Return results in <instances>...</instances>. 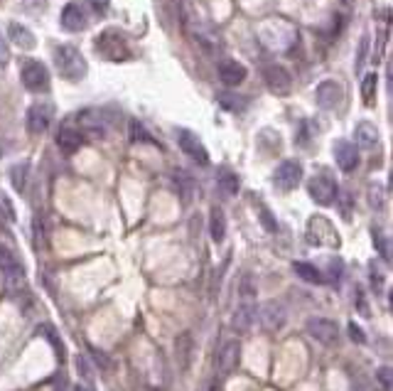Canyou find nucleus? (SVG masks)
<instances>
[{
  "label": "nucleus",
  "mask_w": 393,
  "mask_h": 391,
  "mask_svg": "<svg viewBox=\"0 0 393 391\" xmlns=\"http://www.w3.org/2000/svg\"><path fill=\"white\" fill-rule=\"evenodd\" d=\"M54 64H57V71L61 74V79L66 81H79L86 76V59L81 57L79 49L74 47V45H59V47L54 49Z\"/></svg>",
  "instance_id": "nucleus-1"
},
{
  "label": "nucleus",
  "mask_w": 393,
  "mask_h": 391,
  "mask_svg": "<svg viewBox=\"0 0 393 391\" xmlns=\"http://www.w3.org/2000/svg\"><path fill=\"white\" fill-rule=\"evenodd\" d=\"M94 49L98 57H103V59H108V62L131 59V45H128V40L113 28H108V30H103L101 35H96Z\"/></svg>",
  "instance_id": "nucleus-2"
},
{
  "label": "nucleus",
  "mask_w": 393,
  "mask_h": 391,
  "mask_svg": "<svg viewBox=\"0 0 393 391\" xmlns=\"http://www.w3.org/2000/svg\"><path fill=\"white\" fill-rule=\"evenodd\" d=\"M20 79H23L25 89L35 91V94L49 89V71H47V66L37 59H25L23 64H20Z\"/></svg>",
  "instance_id": "nucleus-3"
},
{
  "label": "nucleus",
  "mask_w": 393,
  "mask_h": 391,
  "mask_svg": "<svg viewBox=\"0 0 393 391\" xmlns=\"http://www.w3.org/2000/svg\"><path fill=\"white\" fill-rule=\"evenodd\" d=\"M0 274H3V281L10 291L18 288L25 279V266L20 264V259L13 254V249H8V246H0Z\"/></svg>",
  "instance_id": "nucleus-4"
},
{
  "label": "nucleus",
  "mask_w": 393,
  "mask_h": 391,
  "mask_svg": "<svg viewBox=\"0 0 393 391\" xmlns=\"http://www.w3.org/2000/svg\"><path fill=\"white\" fill-rule=\"evenodd\" d=\"M177 143H180V151H184V156L192 158L196 165H201V168L209 165V153H206L204 143H201L189 128H180Z\"/></svg>",
  "instance_id": "nucleus-5"
},
{
  "label": "nucleus",
  "mask_w": 393,
  "mask_h": 391,
  "mask_svg": "<svg viewBox=\"0 0 393 391\" xmlns=\"http://www.w3.org/2000/svg\"><path fill=\"white\" fill-rule=\"evenodd\" d=\"M307 192L315 202L322 204V207H327V204H332L334 199H337L339 187L332 177H327V175H315V177L307 182Z\"/></svg>",
  "instance_id": "nucleus-6"
},
{
  "label": "nucleus",
  "mask_w": 393,
  "mask_h": 391,
  "mask_svg": "<svg viewBox=\"0 0 393 391\" xmlns=\"http://www.w3.org/2000/svg\"><path fill=\"white\" fill-rule=\"evenodd\" d=\"M307 335L312 339H317L319 344H334L339 337V327L334 320H329V317H310L307 320Z\"/></svg>",
  "instance_id": "nucleus-7"
},
{
  "label": "nucleus",
  "mask_w": 393,
  "mask_h": 391,
  "mask_svg": "<svg viewBox=\"0 0 393 391\" xmlns=\"http://www.w3.org/2000/svg\"><path fill=\"white\" fill-rule=\"evenodd\" d=\"M300 180H303V165H300L298 161H283L281 165H278L276 175H273V182H276L278 189H283V192H293L300 185Z\"/></svg>",
  "instance_id": "nucleus-8"
},
{
  "label": "nucleus",
  "mask_w": 393,
  "mask_h": 391,
  "mask_svg": "<svg viewBox=\"0 0 393 391\" xmlns=\"http://www.w3.org/2000/svg\"><path fill=\"white\" fill-rule=\"evenodd\" d=\"M256 315L261 317V325L266 327L268 332H278L288 320V313L283 308V303L278 300H268L261 305V310H256Z\"/></svg>",
  "instance_id": "nucleus-9"
},
{
  "label": "nucleus",
  "mask_w": 393,
  "mask_h": 391,
  "mask_svg": "<svg viewBox=\"0 0 393 391\" xmlns=\"http://www.w3.org/2000/svg\"><path fill=\"white\" fill-rule=\"evenodd\" d=\"M239 359H241V347L236 339H229V342H224L219 347V352H216V372L221 374V377H226V374H231L236 367H239Z\"/></svg>",
  "instance_id": "nucleus-10"
},
{
  "label": "nucleus",
  "mask_w": 393,
  "mask_h": 391,
  "mask_svg": "<svg viewBox=\"0 0 393 391\" xmlns=\"http://www.w3.org/2000/svg\"><path fill=\"white\" fill-rule=\"evenodd\" d=\"M342 96H344L342 86H339L337 81H332V79L319 81L317 89H315V99H317V106H319V109H324V111L337 109V106L342 104Z\"/></svg>",
  "instance_id": "nucleus-11"
},
{
  "label": "nucleus",
  "mask_w": 393,
  "mask_h": 391,
  "mask_svg": "<svg viewBox=\"0 0 393 391\" xmlns=\"http://www.w3.org/2000/svg\"><path fill=\"white\" fill-rule=\"evenodd\" d=\"M312 222H315V226L307 224V239H310V244H317V246H322V244L339 246V236L334 234L332 224H329L327 219H324V217H312Z\"/></svg>",
  "instance_id": "nucleus-12"
},
{
  "label": "nucleus",
  "mask_w": 393,
  "mask_h": 391,
  "mask_svg": "<svg viewBox=\"0 0 393 391\" xmlns=\"http://www.w3.org/2000/svg\"><path fill=\"white\" fill-rule=\"evenodd\" d=\"M263 79H266L268 89H271L273 94H288L293 86L291 74H288L286 66H281V64H268L266 69H263Z\"/></svg>",
  "instance_id": "nucleus-13"
},
{
  "label": "nucleus",
  "mask_w": 393,
  "mask_h": 391,
  "mask_svg": "<svg viewBox=\"0 0 393 391\" xmlns=\"http://www.w3.org/2000/svg\"><path fill=\"white\" fill-rule=\"evenodd\" d=\"M25 123H28V131L33 133V136H42V133L49 128V123H52L49 106H42V104L30 106L28 116H25Z\"/></svg>",
  "instance_id": "nucleus-14"
},
{
  "label": "nucleus",
  "mask_w": 393,
  "mask_h": 391,
  "mask_svg": "<svg viewBox=\"0 0 393 391\" xmlns=\"http://www.w3.org/2000/svg\"><path fill=\"white\" fill-rule=\"evenodd\" d=\"M59 23H61V28L69 30V33H81V30L86 28L84 8H81L79 3H66L64 8H61Z\"/></svg>",
  "instance_id": "nucleus-15"
},
{
  "label": "nucleus",
  "mask_w": 393,
  "mask_h": 391,
  "mask_svg": "<svg viewBox=\"0 0 393 391\" xmlns=\"http://www.w3.org/2000/svg\"><path fill=\"white\" fill-rule=\"evenodd\" d=\"M334 161H337L339 170L344 173H351L359 165V151L351 141H337L334 143Z\"/></svg>",
  "instance_id": "nucleus-16"
},
{
  "label": "nucleus",
  "mask_w": 393,
  "mask_h": 391,
  "mask_svg": "<svg viewBox=\"0 0 393 391\" xmlns=\"http://www.w3.org/2000/svg\"><path fill=\"white\" fill-rule=\"evenodd\" d=\"M354 133H356V148H361V151H374L379 146V131H376L374 123L359 121L354 126Z\"/></svg>",
  "instance_id": "nucleus-17"
},
{
  "label": "nucleus",
  "mask_w": 393,
  "mask_h": 391,
  "mask_svg": "<svg viewBox=\"0 0 393 391\" xmlns=\"http://www.w3.org/2000/svg\"><path fill=\"white\" fill-rule=\"evenodd\" d=\"M256 310H258V308L253 305L251 300H246L244 305H239L234 310V317H231V327H234L236 332H248L253 327V322H256Z\"/></svg>",
  "instance_id": "nucleus-18"
},
{
  "label": "nucleus",
  "mask_w": 393,
  "mask_h": 391,
  "mask_svg": "<svg viewBox=\"0 0 393 391\" xmlns=\"http://www.w3.org/2000/svg\"><path fill=\"white\" fill-rule=\"evenodd\" d=\"M219 79L224 81L226 86H239V84H244V79H246V66L239 64V62H234V59L221 62V64H219Z\"/></svg>",
  "instance_id": "nucleus-19"
},
{
  "label": "nucleus",
  "mask_w": 393,
  "mask_h": 391,
  "mask_svg": "<svg viewBox=\"0 0 393 391\" xmlns=\"http://www.w3.org/2000/svg\"><path fill=\"white\" fill-rule=\"evenodd\" d=\"M8 37L13 40V42L18 45L20 49H25V52L35 49V45H37L35 35L30 33V30L25 28V25H20V23H10V25H8Z\"/></svg>",
  "instance_id": "nucleus-20"
},
{
  "label": "nucleus",
  "mask_w": 393,
  "mask_h": 391,
  "mask_svg": "<svg viewBox=\"0 0 393 391\" xmlns=\"http://www.w3.org/2000/svg\"><path fill=\"white\" fill-rule=\"evenodd\" d=\"M54 143L59 151H64L71 156V153H76L81 148V133L74 131V128H59L54 136Z\"/></svg>",
  "instance_id": "nucleus-21"
},
{
  "label": "nucleus",
  "mask_w": 393,
  "mask_h": 391,
  "mask_svg": "<svg viewBox=\"0 0 393 391\" xmlns=\"http://www.w3.org/2000/svg\"><path fill=\"white\" fill-rule=\"evenodd\" d=\"M175 352H177L180 369H187L189 362H192V352H194V339L189 332H182V335L175 339Z\"/></svg>",
  "instance_id": "nucleus-22"
},
{
  "label": "nucleus",
  "mask_w": 393,
  "mask_h": 391,
  "mask_svg": "<svg viewBox=\"0 0 393 391\" xmlns=\"http://www.w3.org/2000/svg\"><path fill=\"white\" fill-rule=\"evenodd\" d=\"M216 187H219L221 197H234V194L239 192L241 182L231 170L224 168V170H219V175H216Z\"/></svg>",
  "instance_id": "nucleus-23"
},
{
  "label": "nucleus",
  "mask_w": 393,
  "mask_h": 391,
  "mask_svg": "<svg viewBox=\"0 0 393 391\" xmlns=\"http://www.w3.org/2000/svg\"><path fill=\"white\" fill-rule=\"evenodd\" d=\"M209 234H211V241H216V244H221L226 236V217L219 207H211L209 212Z\"/></svg>",
  "instance_id": "nucleus-24"
},
{
  "label": "nucleus",
  "mask_w": 393,
  "mask_h": 391,
  "mask_svg": "<svg viewBox=\"0 0 393 391\" xmlns=\"http://www.w3.org/2000/svg\"><path fill=\"white\" fill-rule=\"evenodd\" d=\"M76 118H79V123L86 128V131L96 133V136H103V131H106V123H103L101 113H96V111H91V109H84Z\"/></svg>",
  "instance_id": "nucleus-25"
},
{
  "label": "nucleus",
  "mask_w": 393,
  "mask_h": 391,
  "mask_svg": "<svg viewBox=\"0 0 393 391\" xmlns=\"http://www.w3.org/2000/svg\"><path fill=\"white\" fill-rule=\"evenodd\" d=\"M293 271L298 274V279H303V281H307V283H324L322 271H319L317 266L307 264V261H295Z\"/></svg>",
  "instance_id": "nucleus-26"
},
{
  "label": "nucleus",
  "mask_w": 393,
  "mask_h": 391,
  "mask_svg": "<svg viewBox=\"0 0 393 391\" xmlns=\"http://www.w3.org/2000/svg\"><path fill=\"white\" fill-rule=\"evenodd\" d=\"M172 187H175V192L182 197V202H187V199L192 197L194 182L182 173V170H175V173H172Z\"/></svg>",
  "instance_id": "nucleus-27"
},
{
  "label": "nucleus",
  "mask_w": 393,
  "mask_h": 391,
  "mask_svg": "<svg viewBox=\"0 0 393 391\" xmlns=\"http://www.w3.org/2000/svg\"><path fill=\"white\" fill-rule=\"evenodd\" d=\"M219 104L224 106L226 111L239 113V111H244L246 106H248V99H244V96L231 94V91H221V94H219Z\"/></svg>",
  "instance_id": "nucleus-28"
},
{
  "label": "nucleus",
  "mask_w": 393,
  "mask_h": 391,
  "mask_svg": "<svg viewBox=\"0 0 393 391\" xmlns=\"http://www.w3.org/2000/svg\"><path fill=\"white\" fill-rule=\"evenodd\" d=\"M28 175H30V163H18V165L10 170V180H13V187L18 192L28 189Z\"/></svg>",
  "instance_id": "nucleus-29"
},
{
  "label": "nucleus",
  "mask_w": 393,
  "mask_h": 391,
  "mask_svg": "<svg viewBox=\"0 0 393 391\" xmlns=\"http://www.w3.org/2000/svg\"><path fill=\"white\" fill-rule=\"evenodd\" d=\"M37 332H40V335H42L45 339H47V342L52 344V347H54L57 357L64 359V344H61V339L57 337V330H54V327H52V325H40V327H37Z\"/></svg>",
  "instance_id": "nucleus-30"
},
{
  "label": "nucleus",
  "mask_w": 393,
  "mask_h": 391,
  "mask_svg": "<svg viewBox=\"0 0 393 391\" xmlns=\"http://www.w3.org/2000/svg\"><path fill=\"white\" fill-rule=\"evenodd\" d=\"M376 86H379V76H376V74H366L364 81H361V99H364L366 104L374 99Z\"/></svg>",
  "instance_id": "nucleus-31"
},
{
  "label": "nucleus",
  "mask_w": 393,
  "mask_h": 391,
  "mask_svg": "<svg viewBox=\"0 0 393 391\" xmlns=\"http://www.w3.org/2000/svg\"><path fill=\"white\" fill-rule=\"evenodd\" d=\"M89 352H91V359L96 362V367L101 369V372H113V362H111V357H108L103 349H96V347H89Z\"/></svg>",
  "instance_id": "nucleus-32"
},
{
  "label": "nucleus",
  "mask_w": 393,
  "mask_h": 391,
  "mask_svg": "<svg viewBox=\"0 0 393 391\" xmlns=\"http://www.w3.org/2000/svg\"><path fill=\"white\" fill-rule=\"evenodd\" d=\"M239 296L244 298V300H253V296H256V283H253V276L251 274H244L239 281Z\"/></svg>",
  "instance_id": "nucleus-33"
},
{
  "label": "nucleus",
  "mask_w": 393,
  "mask_h": 391,
  "mask_svg": "<svg viewBox=\"0 0 393 391\" xmlns=\"http://www.w3.org/2000/svg\"><path fill=\"white\" fill-rule=\"evenodd\" d=\"M258 219H261L263 229H266L268 234H276L278 231V222L273 219V214H271V209L268 207H258Z\"/></svg>",
  "instance_id": "nucleus-34"
},
{
  "label": "nucleus",
  "mask_w": 393,
  "mask_h": 391,
  "mask_svg": "<svg viewBox=\"0 0 393 391\" xmlns=\"http://www.w3.org/2000/svg\"><path fill=\"white\" fill-rule=\"evenodd\" d=\"M374 241H376V249H379L381 259L391 261V244H389V239H386L384 234H376V231H374Z\"/></svg>",
  "instance_id": "nucleus-35"
},
{
  "label": "nucleus",
  "mask_w": 393,
  "mask_h": 391,
  "mask_svg": "<svg viewBox=\"0 0 393 391\" xmlns=\"http://www.w3.org/2000/svg\"><path fill=\"white\" fill-rule=\"evenodd\" d=\"M3 212H5V219H8V222H15V209H13V204H10L8 194L0 192V214H3Z\"/></svg>",
  "instance_id": "nucleus-36"
},
{
  "label": "nucleus",
  "mask_w": 393,
  "mask_h": 391,
  "mask_svg": "<svg viewBox=\"0 0 393 391\" xmlns=\"http://www.w3.org/2000/svg\"><path fill=\"white\" fill-rule=\"evenodd\" d=\"M342 269L344 264L339 259H329V271H327V279L324 281H339V276H342Z\"/></svg>",
  "instance_id": "nucleus-37"
},
{
  "label": "nucleus",
  "mask_w": 393,
  "mask_h": 391,
  "mask_svg": "<svg viewBox=\"0 0 393 391\" xmlns=\"http://www.w3.org/2000/svg\"><path fill=\"white\" fill-rule=\"evenodd\" d=\"M131 131H133V133H131V138H133V141H146V143L153 141V138H150L148 133H146V128H143L138 121H131Z\"/></svg>",
  "instance_id": "nucleus-38"
},
{
  "label": "nucleus",
  "mask_w": 393,
  "mask_h": 391,
  "mask_svg": "<svg viewBox=\"0 0 393 391\" xmlns=\"http://www.w3.org/2000/svg\"><path fill=\"white\" fill-rule=\"evenodd\" d=\"M376 382L384 387V391H391V369L389 367H381L379 372H376Z\"/></svg>",
  "instance_id": "nucleus-39"
},
{
  "label": "nucleus",
  "mask_w": 393,
  "mask_h": 391,
  "mask_svg": "<svg viewBox=\"0 0 393 391\" xmlns=\"http://www.w3.org/2000/svg\"><path fill=\"white\" fill-rule=\"evenodd\" d=\"M349 337L354 339V342H359V344H364L366 342V335H364V330H361L356 322H349Z\"/></svg>",
  "instance_id": "nucleus-40"
},
{
  "label": "nucleus",
  "mask_w": 393,
  "mask_h": 391,
  "mask_svg": "<svg viewBox=\"0 0 393 391\" xmlns=\"http://www.w3.org/2000/svg\"><path fill=\"white\" fill-rule=\"evenodd\" d=\"M89 3H91V8H94V13H98V15H103L108 8H111V0H89Z\"/></svg>",
  "instance_id": "nucleus-41"
},
{
  "label": "nucleus",
  "mask_w": 393,
  "mask_h": 391,
  "mask_svg": "<svg viewBox=\"0 0 393 391\" xmlns=\"http://www.w3.org/2000/svg\"><path fill=\"white\" fill-rule=\"evenodd\" d=\"M10 62V52H8V45H5L3 35H0V66H5Z\"/></svg>",
  "instance_id": "nucleus-42"
},
{
  "label": "nucleus",
  "mask_w": 393,
  "mask_h": 391,
  "mask_svg": "<svg viewBox=\"0 0 393 391\" xmlns=\"http://www.w3.org/2000/svg\"><path fill=\"white\" fill-rule=\"evenodd\" d=\"M76 367H79V372H84V374L89 372V367H86V362H84V359H81V357L76 359ZM86 377H89V374H86Z\"/></svg>",
  "instance_id": "nucleus-43"
},
{
  "label": "nucleus",
  "mask_w": 393,
  "mask_h": 391,
  "mask_svg": "<svg viewBox=\"0 0 393 391\" xmlns=\"http://www.w3.org/2000/svg\"><path fill=\"white\" fill-rule=\"evenodd\" d=\"M74 391H94V389H91V387H84V384H76Z\"/></svg>",
  "instance_id": "nucleus-44"
}]
</instances>
